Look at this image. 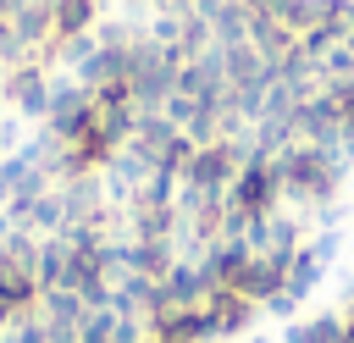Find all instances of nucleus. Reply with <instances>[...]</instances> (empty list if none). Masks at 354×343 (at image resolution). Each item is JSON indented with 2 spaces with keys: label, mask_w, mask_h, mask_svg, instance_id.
<instances>
[{
  "label": "nucleus",
  "mask_w": 354,
  "mask_h": 343,
  "mask_svg": "<svg viewBox=\"0 0 354 343\" xmlns=\"http://www.w3.org/2000/svg\"><path fill=\"white\" fill-rule=\"evenodd\" d=\"M50 83H55V72H50L44 61H22V66H11V72L0 77V105L17 111V116L44 122V111H50Z\"/></svg>",
  "instance_id": "f257e3e1"
},
{
  "label": "nucleus",
  "mask_w": 354,
  "mask_h": 343,
  "mask_svg": "<svg viewBox=\"0 0 354 343\" xmlns=\"http://www.w3.org/2000/svg\"><path fill=\"white\" fill-rule=\"evenodd\" d=\"M50 22H55V39L94 33V22H100V0H50Z\"/></svg>",
  "instance_id": "f03ea898"
}]
</instances>
